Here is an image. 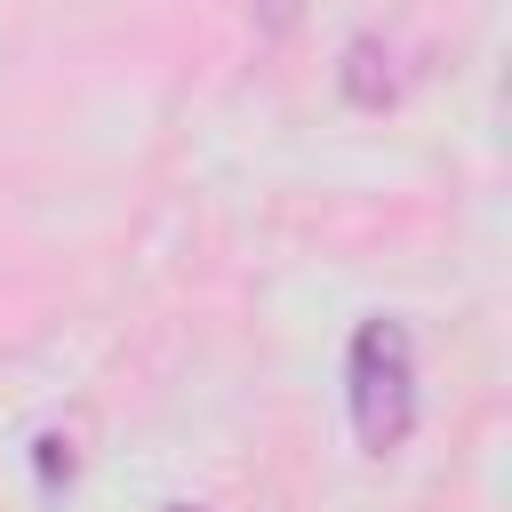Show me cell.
Wrapping results in <instances>:
<instances>
[{"label": "cell", "instance_id": "1", "mask_svg": "<svg viewBox=\"0 0 512 512\" xmlns=\"http://www.w3.org/2000/svg\"><path fill=\"white\" fill-rule=\"evenodd\" d=\"M344 400L368 456H392L416 432V344L400 320H360L344 352Z\"/></svg>", "mask_w": 512, "mask_h": 512}, {"label": "cell", "instance_id": "2", "mask_svg": "<svg viewBox=\"0 0 512 512\" xmlns=\"http://www.w3.org/2000/svg\"><path fill=\"white\" fill-rule=\"evenodd\" d=\"M336 80H344V96H352L360 112H384V104L400 96V72H392V48H384L376 32H360V40L344 48V72H336Z\"/></svg>", "mask_w": 512, "mask_h": 512}, {"label": "cell", "instance_id": "3", "mask_svg": "<svg viewBox=\"0 0 512 512\" xmlns=\"http://www.w3.org/2000/svg\"><path fill=\"white\" fill-rule=\"evenodd\" d=\"M56 472H72V448L64 440H40V480H56Z\"/></svg>", "mask_w": 512, "mask_h": 512}]
</instances>
